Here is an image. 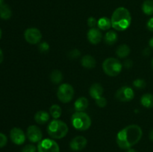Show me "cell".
<instances>
[{
    "label": "cell",
    "instance_id": "cell-10",
    "mask_svg": "<svg viewBox=\"0 0 153 152\" xmlns=\"http://www.w3.org/2000/svg\"><path fill=\"white\" fill-rule=\"evenodd\" d=\"M27 137L31 142H40L42 140L43 134L38 127L36 125H31L27 129Z\"/></svg>",
    "mask_w": 153,
    "mask_h": 152
},
{
    "label": "cell",
    "instance_id": "cell-33",
    "mask_svg": "<svg viewBox=\"0 0 153 152\" xmlns=\"http://www.w3.org/2000/svg\"><path fill=\"white\" fill-rule=\"evenodd\" d=\"M146 27L149 29V31L153 32V17L150 18V19L148 20L147 23H146Z\"/></svg>",
    "mask_w": 153,
    "mask_h": 152
},
{
    "label": "cell",
    "instance_id": "cell-9",
    "mask_svg": "<svg viewBox=\"0 0 153 152\" xmlns=\"http://www.w3.org/2000/svg\"><path fill=\"white\" fill-rule=\"evenodd\" d=\"M24 37L27 43L30 44H37L42 39V34L39 29L36 28H29L25 30Z\"/></svg>",
    "mask_w": 153,
    "mask_h": 152
},
{
    "label": "cell",
    "instance_id": "cell-20",
    "mask_svg": "<svg viewBox=\"0 0 153 152\" xmlns=\"http://www.w3.org/2000/svg\"><path fill=\"white\" fill-rule=\"evenodd\" d=\"M104 39L106 44L109 45V46H112V45L115 44L117 41V34L114 31H109L105 34Z\"/></svg>",
    "mask_w": 153,
    "mask_h": 152
},
{
    "label": "cell",
    "instance_id": "cell-32",
    "mask_svg": "<svg viewBox=\"0 0 153 152\" xmlns=\"http://www.w3.org/2000/svg\"><path fill=\"white\" fill-rule=\"evenodd\" d=\"M7 142V138L4 134L0 133V148H3Z\"/></svg>",
    "mask_w": 153,
    "mask_h": 152
},
{
    "label": "cell",
    "instance_id": "cell-35",
    "mask_svg": "<svg viewBox=\"0 0 153 152\" xmlns=\"http://www.w3.org/2000/svg\"><path fill=\"white\" fill-rule=\"evenodd\" d=\"M3 59H4V55H3L2 50L0 49V63L3 61Z\"/></svg>",
    "mask_w": 153,
    "mask_h": 152
},
{
    "label": "cell",
    "instance_id": "cell-7",
    "mask_svg": "<svg viewBox=\"0 0 153 152\" xmlns=\"http://www.w3.org/2000/svg\"><path fill=\"white\" fill-rule=\"evenodd\" d=\"M37 152H60L58 143L52 139H42L37 145Z\"/></svg>",
    "mask_w": 153,
    "mask_h": 152
},
{
    "label": "cell",
    "instance_id": "cell-25",
    "mask_svg": "<svg viewBox=\"0 0 153 152\" xmlns=\"http://www.w3.org/2000/svg\"><path fill=\"white\" fill-rule=\"evenodd\" d=\"M49 113H50V115L54 119H58L61 116L62 110H61V107L59 105H58V104H53V105L51 106L50 109H49Z\"/></svg>",
    "mask_w": 153,
    "mask_h": 152
},
{
    "label": "cell",
    "instance_id": "cell-26",
    "mask_svg": "<svg viewBox=\"0 0 153 152\" xmlns=\"http://www.w3.org/2000/svg\"><path fill=\"white\" fill-rule=\"evenodd\" d=\"M146 81L143 79L137 78L133 81V86L137 89H143L146 87Z\"/></svg>",
    "mask_w": 153,
    "mask_h": 152
},
{
    "label": "cell",
    "instance_id": "cell-12",
    "mask_svg": "<svg viewBox=\"0 0 153 152\" xmlns=\"http://www.w3.org/2000/svg\"><path fill=\"white\" fill-rule=\"evenodd\" d=\"M87 144H88V140L85 137L82 136H77L71 140L70 147L73 151H80L86 147Z\"/></svg>",
    "mask_w": 153,
    "mask_h": 152
},
{
    "label": "cell",
    "instance_id": "cell-21",
    "mask_svg": "<svg viewBox=\"0 0 153 152\" xmlns=\"http://www.w3.org/2000/svg\"><path fill=\"white\" fill-rule=\"evenodd\" d=\"M131 52L129 46L126 44L120 45L116 50V55L120 58H126Z\"/></svg>",
    "mask_w": 153,
    "mask_h": 152
},
{
    "label": "cell",
    "instance_id": "cell-4",
    "mask_svg": "<svg viewBox=\"0 0 153 152\" xmlns=\"http://www.w3.org/2000/svg\"><path fill=\"white\" fill-rule=\"evenodd\" d=\"M71 122L74 128L80 131H87L91 125V118L85 112L76 111L73 113L71 117Z\"/></svg>",
    "mask_w": 153,
    "mask_h": 152
},
{
    "label": "cell",
    "instance_id": "cell-41",
    "mask_svg": "<svg viewBox=\"0 0 153 152\" xmlns=\"http://www.w3.org/2000/svg\"><path fill=\"white\" fill-rule=\"evenodd\" d=\"M3 1H4V0H0V4H2V3H3Z\"/></svg>",
    "mask_w": 153,
    "mask_h": 152
},
{
    "label": "cell",
    "instance_id": "cell-5",
    "mask_svg": "<svg viewBox=\"0 0 153 152\" xmlns=\"http://www.w3.org/2000/svg\"><path fill=\"white\" fill-rule=\"evenodd\" d=\"M102 69L107 75L110 77H115L121 72L123 65L120 61L117 58H108L103 62Z\"/></svg>",
    "mask_w": 153,
    "mask_h": 152
},
{
    "label": "cell",
    "instance_id": "cell-27",
    "mask_svg": "<svg viewBox=\"0 0 153 152\" xmlns=\"http://www.w3.org/2000/svg\"><path fill=\"white\" fill-rule=\"evenodd\" d=\"M38 49L42 53H46L49 50V45L46 42H43L38 46Z\"/></svg>",
    "mask_w": 153,
    "mask_h": 152
},
{
    "label": "cell",
    "instance_id": "cell-31",
    "mask_svg": "<svg viewBox=\"0 0 153 152\" xmlns=\"http://www.w3.org/2000/svg\"><path fill=\"white\" fill-rule=\"evenodd\" d=\"M97 22L98 21L94 16H91L88 19V25L91 28H96V25H97Z\"/></svg>",
    "mask_w": 153,
    "mask_h": 152
},
{
    "label": "cell",
    "instance_id": "cell-3",
    "mask_svg": "<svg viewBox=\"0 0 153 152\" xmlns=\"http://www.w3.org/2000/svg\"><path fill=\"white\" fill-rule=\"evenodd\" d=\"M68 126L63 121L54 119L47 127V133L50 137L55 139H60L66 137L68 133Z\"/></svg>",
    "mask_w": 153,
    "mask_h": 152
},
{
    "label": "cell",
    "instance_id": "cell-39",
    "mask_svg": "<svg viewBox=\"0 0 153 152\" xmlns=\"http://www.w3.org/2000/svg\"><path fill=\"white\" fill-rule=\"evenodd\" d=\"M1 35H2V31H1V29L0 28V39H1Z\"/></svg>",
    "mask_w": 153,
    "mask_h": 152
},
{
    "label": "cell",
    "instance_id": "cell-22",
    "mask_svg": "<svg viewBox=\"0 0 153 152\" xmlns=\"http://www.w3.org/2000/svg\"><path fill=\"white\" fill-rule=\"evenodd\" d=\"M97 26H98V28L100 30H103V31L108 30L112 26L111 21L110 19L107 17H102L98 20Z\"/></svg>",
    "mask_w": 153,
    "mask_h": 152
},
{
    "label": "cell",
    "instance_id": "cell-40",
    "mask_svg": "<svg viewBox=\"0 0 153 152\" xmlns=\"http://www.w3.org/2000/svg\"><path fill=\"white\" fill-rule=\"evenodd\" d=\"M151 65H152V69H153V58H152V62H151Z\"/></svg>",
    "mask_w": 153,
    "mask_h": 152
},
{
    "label": "cell",
    "instance_id": "cell-11",
    "mask_svg": "<svg viewBox=\"0 0 153 152\" xmlns=\"http://www.w3.org/2000/svg\"><path fill=\"white\" fill-rule=\"evenodd\" d=\"M10 137L14 144L20 145L25 141V135L22 129L19 128H13L10 130Z\"/></svg>",
    "mask_w": 153,
    "mask_h": 152
},
{
    "label": "cell",
    "instance_id": "cell-6",
    "mask_svg": "<svg viewBox=\"0 0 153 152\" xmlns=\"http://www.w3.org/2000/svg\"><path fill=\"white\" fill-rule=\"evenodd\" d=\"M57 96L62 103H68L74 96V89L69 83H62L59 86L57 92Z\"/></svg>",
    "mask_w": 153,
    "mask_h": 152
},
{
    "label": "cell",
    "instance_id": "cell-29",
    "mask_svg": "<svg viewBox=\"0 0 153 152\" xmlns=\"http://www.w3.org/2000/svg\"><path fill=\"white\" fill-rule=\"evenodd\" d=\"M96 103H97V106L100 107H105L107 104V100L105 97H100V98H97L96 100Z\"/></svg>",
    "mask_w": 153,
    "mask_h": 152
},
{
    "label": "cell",
    "instance_id": "cell-17",
    "mask_svg": "<svg viewBox=\"0 0 153 152\" xmlns=\"http://www.w3.org/2000/svg\"><path fill=\"white\" fill-rule=\"evenodd\" d=\"M81 63L82 66H84L86 69H93L96 66L97 61L95 58L93 56L89 55H85L81 60Z\"/></svg>",
    "mask_w": 153,
    "mask_h": 152
},
{
    "label": "cell",
    "instance_id": "cell-34",
    "mask_svg": "<svg viewBox=\"0 0 153 152\" xmlns=\"http://www.w3.org/2000/svg\"><path fill=\"white\" fill-rule=\"evenodd\" d=\"M124 66L126 68H130L132 66V61L131 60H126L125 62H124Z\"/></svg>",
    "mask_w": 153,
    "mask_h": 152
},
{
    "label": "cell",
    "instance_id": "cell-15",
    "mask_svg": "<svg viewBox=\"0 0 153 152\" xmlns=\"http://www.w3.org/2000/svg\"><path fill=\"white\" fill-rule=\"evenodd\" d=\"M89 105V101L85 97H80L74 103L75 110L77 112H84Z\"/></svg>",
    "mask_w": 153,
    "mask_h": 152
},
{
    "label": "cell",
    "instance_id": "cell-13",
    "mask_svg": "<svg viewBox=\"0 0 153 152\" xmlns=\"http://www.w3.org/2000/svg\"><path fill=\"white\" fill-rule=\"evenodd\" d=\"M87 37H88V41L91 43H92V44H98L99 43L101 42L102 35L101 31H100V28H91L88 31Z\"/></svg>",
    "mask_w": 153,
    "mask_h": 152
},
{
    "label": "cell",
    "instance_id": "cell-23",
    "mask_svg": "<svg viewBox=\"0 0 153 152\" xmlns=\"http://www.w3.org/2000/svg\"><path fill=\"white\" fill-rule=\"evenodd\" d=\"M63 74L60 70L55 69L51 72L50 80L55 84H59L63 80Z\"/></svg>",
    "mask_w": 153,
    "mask_h": 152
},
{
    "label": "cell",
    "instance_id": "cell-1",
    "mask_svg": "<svg viewBox=\"0 0 153 152\" xmlns=\"http://www.w3.org/2000/svg\"><path fill=\"white\" fill-rule=\"evenodd\" d=\"M143 136L141 128L137 125L126 127L118 132L117 135V144L122 149H129L137 144Z\"/></svg>",
    "mask_w": 153,
    "mask_h": 152
},
{
    "label": "cell",
    "instance_id": "cell-28",
    "mask_svg": "<svg viewBox=\"0 0 153 152\" xmlns=\"http://www.w3.org/2000/svg\"><path fill=\"white\" fill-rule=\"evenodd\" d=\"M37 151V148L34 145L28 144L26 145L25 146H24L21 152H36Z\"/></svg>",
    "mask_w": 153,
    "mask_h": 152
},
{
    "label": "cell",
    "instance_id": "cell-14",
    "mask_svg": "<svg viewBox=\"0 0 153 152\" xmlns=\"http://www.w3.org/2000/svg\"><path fill=\"white\" fill-rule=\"evenodd\" d=\"M89 93L91 98L97 100V98L102 97L103 93V88L101 84L98 83H95L91 85L89 89Z\"/></svg>",
    "mask_w": 153,
    "mask_h": 152
},
{
    "label": "cell",
    "instance_id": "cell-36",
    "mask_svg": "<svg viewBox=\"0 0 153 152\" xmlns=\"http://www.w3.org/2000/svg\"><path fill=\"white\" fill-rule=\"evenodd\" d=\"M149 46H150L151 49H153V37H152V38H151L150 40H149Z\"/></svg>",
    "mask_w": 153,
    "mask_h": 152
},
{
    "label": "cell",
    "instance_id": "cell-2",
    "mask_svg": "<svg viewBox=\"0 0 153 152\" xmlns=\"http://www.w3.org/2000/svg\"><path fill=\"white\" fill-rule=\"evenodd\" d=\"M111 25L115 30L123 31L130 26L131 16L129 10L124 7H117L111 16Z\"/></svg>",
    "mask_w": 153,
    "mask_h": 152
},
{
    "label": "cell",
    "instance_id": "cell-37",
    "mask_svg": "<svg viewBox=\"0 0 153 152\" xmlns=\"http://www.w3.org/2000/svg\"><path fill=\"white\" fill-rule=\"evenodd\" d=\"M149 139H150L151 141L153 142V129L149 132Z\"/></svg>",
    "mask_w": 153,
    "mask_h": 152
},
{
    "label": "cell",
    "instance_id": "cell-18",
    "mask_svg": "<svg viewBox=\"0 0 153 152\" xmlns=\"http://www.w3.org/2000/svg\"><path fill=\"white\" fill-rule=\"evenodd\" d=\"M11 9L7 4H4V3L0 4V18L1 19L7 20L11 17Z\"/></svg>",
    "mask_w": 153,
    "mask_h": 152
},
{
    "label": "cell",
    "instance_id": "cell-19",
    "mask_svg": "<svg viewBox=\"0 0 153 152\" xmlns=\"http://www.w3.org/2000/svg\"><path fill=\"white\" fill-rule=\"evenodd\" d=\"M140 104L146 108L153 107V95L151 93H146L140 98Z\"/></svg>",
    "mask_w": 153,
    "mask_h": 152
},
{
    "label": "cell",
    "instance_id": "cell-8",
    "mask_svg": "<svg viewBox=\"0 0 153 152\" xmlns=\"http://www.w3.org/2000/svg\"><path fill=\"white\" fill-rule=\"evenodd\" d=\"M115 97L117 100L122 102H128L131 101L134 97V92L131 87L124 86L120 88L115 94Z\"/></svg>",
    "mask_w": 153,
    "mask_h": 152
},
{
    "label": "cell",
    "instance_id": "cell-16",
    "mask_svg": "<svg viewBox=\"0 0 153 152\" xmlns=\"http://www.w3.org/2000/svg\"><path fill=\"white\" fill-rule=\"evenodd\" d=\"M50 115L45 110L37 111L34 115V120L39 125H44L49 120Z\"/></svg>",
    "mask_w": 153,
    "mask_h": 152
},
{
    "label": "cell",
    "instance_id": "cell-30",
    "mask_svg": "<svg viewBox=\"0 0 153 152\" xmlns=\"http://www.w3.org/2000/svg\"><path fill=\"white\" fill-rule=\"evenodd\" d=\"M81 55L80 51L78 50V49H73L71 52H69V57H70L71 59H76V58H79Z\"/></svg>",
    "mask_w": 153,
    "mask_h": 152
},
{
    "label": "cell",
    "instance_id": "cell-38",
    "mask_svg": "<svg viewBox=\"0 0 153 152\" xmlns=\"http://www.w3.org/2000/svg\"><path fill=\"white\" fill-rule=\"evenodd\" d=\"M126 152H137L134 149H132V148H129V149H127V151Z\"/></svg>",
    "mask_w": 153,
    "mask_h": 152
},
{
    "label": "cell",
    "instance_id": "cell-24",
    "mask_svg": "<svg viewBox=\"0 0 153 152\" xmlns=\"http://www.w3.org/2000/svg\"><path fill=\"white\" fill-rule=\"evenodd\" d=\"M142 10L148 16L153 15V0H145L142 4Z\"/></svg>",
    "mask_w": 153,
    "mask_h": 152
}]
</instances>
